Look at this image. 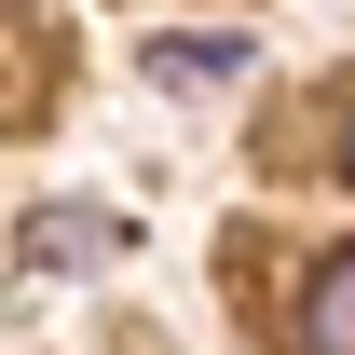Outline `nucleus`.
<instances>
[{"instance_id":"obj_2","label":"nucleus","mask_w":355,"mask_h":355,"mask_svg":"<svg viewBox=\"0 0 355 355\" xmlns=\"http://www.w3.org/2000/svg\"><path fill=\"white\" fill-rule=\"evenodd\" d=\"M150 69H164V83H232V69H246V42H232V28H191V42H164Z\"/></svg>"},{"instance_id":"obj_3","label":"nucleus","mask_w":355,"mask_h":355,"mask_svg":"<svg viewBox=\"0 0 355 355\" xmlns=\"http://www.w3.org/2000/svg\"><path fill=\"white\" fill-rule=\"evenodd\" d=\"M342 178H355V123H342Z\"/></svg>"},{"instance_id":"obj_1","label":"nucleus","mask_w":355,"mask_h":355,"mask_svg":"<svg viewBox=\"0 0 355 355\" xmlns=\"http://www.w3.org/2000/svg\"><path fill=\"white\" fill-rule=\"evenodd\" d=\"M301 355H355V246L314 260V287H301Z\"/></svg>"}]
</instances>
